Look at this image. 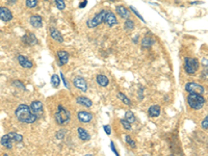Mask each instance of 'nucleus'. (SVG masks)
Instances as JSON below:
<instances>
[{
	"label": "nucleus",
	"instance_id": "1",
	"mask_svg": "<svg viewBox=\"0 0 208 156\" xmlns=\"http://www.w3.org/2000/svg\"><path fill=\"white\" fill-rule=\"evenodd\" d=\"M15 116L18 119V121L26 123V124H32L38 119V117L34 113H32L30 107L26 104H20L17 107V109L15 110Z\"/></svg>",
	"mask_w": 208,
	"mask_h": 156
},
{
	"label": "nucleus",
	"instance_id": "2",
	"mask_svg": "<svg viewBox=\"0 0 208 156\" xmlns=\"http://www.w3.org/2000/svg\"><path fill=\"white\" fill-rule=\"evenodd\" d=\"M205 102V98L201 94H195V93H191L188 96H187V103L191 108L195 110H199L201 108H203Z\"/></svg>",
	"mask_w": 208,
	"mask_h": 156
},
{
	"label": "nucleus",
	"instance_id": "3",
	"mask_svg": "<svg viewBox=\"0 0 208 156\" xmlns=\"http://www.w3.org/2000/svg\"><path fill=\"white\" fill-rule=\"evenodd\" d=\"M70 112L62 105L57 106V110L54 113V119L58 125H66L70 121Z\"/></svg>",
	"mask_w": 208,
	"mask_h": 156
},
{
	"label": "nucleus",
	"instance_id": "4",
	"mask_svg": "<svg viewBox=\"0 0 208 156\" xmlns=\"http://www.w3.org/2000/svg\"><path fill=\"white\" fill-rule=\"evenodd\" d=\"M106 11H105V10L101 11L100 13H98L96 16L93 18V19L88 20V23H87L88 27V28H95V27H97L98 25H100L101 23H103L104 22V19H105Z\"/></svg>",
	"mask_w": 208,
	"mask_h": 156
},
{
	"label": "nucleus",
	"instance_id": "5",
	"mask_svg": "<svg viewBox=\"0 0 208 156\" xmlns=\"http://www.w3.org/2000/svg\"><path fill=\"white\" fill-rule=\"evenodd\" d=\"M185 72L187 74H195L199 69V62L196 58L187 57L185 58V66H184Z\"/></svg>",
	"mask_w": 208,
	"mask_h": 156
},
{
	"label": "nucleus",
	"instance_id": "6",
	"mask_svg": "<svg viewBox=\"0 0 208 156\" xmlns=\"http://www.w3.org/2000/svg\"><path fill=\"white\" fill-rule=\"evenodd\" d=\"M185 91L187 93H195V94H201L203 95L205 93V89L204 86H202L201 85H199V83H196V82H188L185 85Z\"/></svg>",
	"mask_w": 208,
	"mask_h": 156
},
{
	"label": "nucleus",
	"instance_id": "7",
	"mask_svg": "<svg viewBox=\"0 0 208 156\" xmlns=\"http://www.w3.org/2000/svg\"><path fill=\"white\" fill-rule=\"evenodd\" d=\"M73 85L76 89H78L79 91L85 93L88 91V83L85 81V79L81 76H77L73 79Z\"/></svg>",
	"mask_w": 208,
	"mask_h": 156
},
{
	"label": "nucleus",
	"instance_id": "8",
	"mask_svg": "<svg viewBox=\"0 0 208 156\" xmlns=\"http://www.w3.org/2000/svg\"><path fill=\"white\" fill-rule=\"evenodd\" d=\"M29 107H30V110L32 112V113H34L38 118L40 116H42V113H43V103H42L41 101H38V100L32 101Z\"/></svg>",
	"mask_w": 208,
	"mask_h": 156
},
{
	"label": "nucleus",
	"instance_id": "9",
	"mask_svg": "<svg viewBox=\"0 0 208 156\" xmlns=\"http://www.w3.org/2000/svg\"><path fill=\"white\" fill-rule=\"evenodd\" d=\"M13 19V14L11 11L5 7H0V20L3 22H8Z\"/></svg>",
	"mask_w": 208,
	"mask_h": 156
},
{
	"label": "nucleus",
	"instance_id": "10",
	"mask_svg": "<svg viewBox=\"0 0 208 156\" xmlns=\"http://www.w3.org/2000/svg\"><path fill=\"white\" fill-rule=\"evenodd\" d=\"M104 22L107 24L109 27H112V26H115V25H117L118 24V20H117V18H115V14H112V11H106V15H105Z\"/></svg>",
	"mask_w": 208,
	"mask_h": 156
},
{
	"label": "nucleus",
	"instance_id": "11",
	"mask_svg": "<svg viewBox=\"0 0 208 156\" xmlns=\"http://www.w3.org/2000/svg\"><path fill=\"white\" fill-rule=\"evenodd\" d=\"M70 54L65 50H59L57 51V58H58V62L59 66H64L66 65L68 61H69Z\"/></svg>",
	"mask_w": 208,
	"mask_h": 156
},
{
	"label": "nucleus",
	"instance_id": "12",
	"mask_svg": "<svg viewBox=\"0 0 208 156\" xmlns=\"http://www.w3.org/2000/svg\"><path fill=\"white\" fill-rule=\"evenodd\" d=\"M13 143H15L13 139L11 137L10 134H5L1 137V140H0V144L7 149H13Z\"/></svg>",
	"mask_w": 208,
	"mask_h": 156
},
{
	"label": "nucleus",
	"instance_id": "13",
	"mask_svg": "<svg viewBox=\"0 0 208 156\" xmlns=\"http://www.w3.org/2000/svg\"><path fill=\"white\" fill-rule=\"evenodd\" d=\"M77 118H78V120L80 122L88 123L93 120V115H92L91 112H79L78 113H77Z\"/></svg>",
	"mask_w": 208,
	"mask_h": 156
},
{
	"label": "nucleus",
	"instance_id": "14",
	"mask_svg": "<svg viewBox=\"0 0 208 156\" xmlns=\"http://www.w3.org/2000/svg\"><path fill=\"white\" fill-rule=\"evenodd\" d=\"M22 42L25 43L26 45H29V46H32V45H35L38 43V40L35 38V35L34 34H25L22 37Z\"/></svg>",
	"mask_w": 208,
	"mask_h": 156
},
{
	"label": "nucleus",
	"instance_id": "15",
	"mask_svg": "<svg viewBox=\"0 0 208 156\" xmlns=\"http://www.w3.org/2000/svg\"><path fill=\"white\" fill-rule=\"evenodd\" d=\"M18 62H19L21 67L25 69H30L34 67V64L28 58H26L24 55H18Z\"/></svg>",
	"mask_w": 208,
	"mask_h": 156
},
{
	"label": "nucleus",
	"instance_id": "16",
	"mask_svg": "<svg viewBox=\"0 0 208 156\" xmlns=\"http://www.w3.org/2000/svg\"><path fill=\"white\" fill-rule=\"evenodd\" d=\"M115 11H117V14H119V16H121V18H123V19H126V20L129 19L130 11L125 7H123V5H118V7H115Z\"/></svg>",
	"mask_w": 208,
	"mask_h": 156
},
{
	"label": "nucleus",
	"instance_id": "17",
	"mask_svg": "<svg viewBox=\"0 0 208 156\" xmlns=\"http://www.w3.org/2000/svg\"><path fill=\"white\" fill-rule=\"evenodd\" d=\"M76 102L79 105H82L84 107H92V105H93V102H92L91 99L88 97H84V96H79V97H77Z\"/></svg>",
	"mask_w": 208,
	"mask_h": 156
},
{
	"label": "nucleus",
	"instance_id": "18",
	"mask_svg": "<svg viewBox=\"0 0 208 156\" xmlns=\"http://www.w3.org/2000/svg\"><path fill=\"white\" fill-rule=\"evenodd\" d=\"M30 24H31L32 27H34V28H41L42 26H43V19H42L41 16H38V15L31 16L30 17Z\"/></svg>",
	"mask_w": 208,
	"mask_h": 156
},
{
	"label": "nucleus",
	"instance_id": "19",
	"mask_svg": "<svg viewBox=\"0 0 208 156\" xmlns=\"http://www.w3.org/2000/svg\"><path fill=\"white\" fill-rule=\"evenodd\" d=\"M50 35H51V38L53 40L58 42V43H62V42H64V38H62L61 34L57 30V29H55V28L50 29Z\"/></svg>",
	"mask_w": 208,
	"mask_h": 156
},
{
	"label": "nucleus",
	"instance_id": "20",
	"mask_svg": "<svg viewBox=\"0 0 208 156\" xmlns=\"http://www.w3.org/2000/svg\"><path fill=\"white\" fill-rule=\"evenodd\" d=\"M77 133H78L79 139L83 140V142H85V140H90V139H91V135L88 134V132L82 127H79L77 129Z\"/></svg>",
	"mask_w": 208,
	"mask_h": 156
},
{
	"label": "nucleus",
	"instance_id": "21",
	"mask_svg": "<svg viewBox=\"0 0 208 156\" xmlns=\"http://www.w3.org/2000/svg\"><path fill=\"white\" fill-rule=\"evenodd\" d=\"M97 82H98V85L100 86H102V88H106V86L109 85L108 78L106 77L105 75H102V74H99L97 76Z\"/></svg>",
	"mask_w": 208,
	"mask_h": 156
},
{
	"label": "nucleus",
	"instance_id": "22",
	"mask_svg": "<svg viewBox=\"0 0 208 156\" xmlns=\"http://www.w3.org/2000/svg\"><path fill=\"white\" fill-rule=\"evenodd\" d=\"M148 113H149L150 117L152 118H156L160 115V106L159 105H152L148 110Z\"/></svg>",
	"mask_w": 208,
	"mask_h": 156
},
{
	"label": "nucleus",
	"instance_id": "23",
	"mask_svg": "<svg viewBox=\"0 0 208 156\" xmlns=\"http://www.w3.org/2000/svg\"><path fill=\"white\" fill-rule=\"evenodd\" d=\"M153 44H154V40L152 38H149V37H145L142 41V48H151Z\"/></svg>",
	"mask_w": 208,
	"mask_h": 156
},
{
	"label": "nucleus",
	"instance_id": "24",
	"mask_svg": "<svg viewBox=\"0 0 208 156\" xmlns=\"http://www.w3.org/2000/svg\"><path fill=\"white\" fill-rule=\"evenodd\" d=\"M118 97H119V99H120V100L125 104V105H128V106L131 105V101H130V99H129L128 97H127V96L125 95V94H123V93H119V94H118Z\"/></svg>",
	"mask_w": 208,
	"mask_h": 156
},
{
	"label": "nucleus",
	"instance_id": "25",
	"mask_svg": "<svg viewBox=\"0 0 208 156\" xmlns=\"http://www.w3.org/2000/svg\"><path fill=\"white\" fill-rule=\"evenodd\" d=\"M59 85H61V79H59L58 75H56V74L52 75V77H51V85L53 86V88L56 89V88H58Z\"/></svg>",
	"mask_w": 208,
	"mask_h": 156
},
{
	"label": "nucleus",
	"instance_id": "26",
	"mask_svg": "<svg viewBox=\"0 0 208 156\" xmlns=\"http://www.w3.org/2000/svg\"><path fill=\"white\" fill-rule=\"evenodd\" d=\"M125 120H126L127 122H129L130 124H132V123L135 122V117L134 115H133L132 112H126V113H125Z\"/></svg>",
	"mask_w": 208,
	"mask_h": 156
},
{
	"label": "nucleus",
	"instance_id": "27",
	"mask_svg": "<svg viewBox=\"0 0 208 156\" xmlns=\"http://www.w3.org/2000/svg\"><path fill=\"white\" fill-rule=\"evenodd\" d=\"M133 28H134V22L129 19H127V21L124 24V29L127 31H130V30H133Z\"/></svg>",
	"mask_w": 208,
	"mask_h": 156
},
{
	"label": "nucleus",
	"instance_id": "28",
	"mask_svg": "<svg viewBox=\"0 0 208 156\" xmlns=\"http://www.w3.org/2000/svg\"><path fill=\"white\" fill-rule=\"evenodd\" d=\"M11 135V137L13 139V140L15 143H20V142H22L23 140V136L21 135V134H19V133H16V132H11V133H8Z\"/></svg>",
	"mask_w": 208,
	"mask_h": 156
},
{
	"label": "nucleus",
	"instance_id": "29",
	"mask_svg": "<svg viewBox=\"0 0 208 156\" xmlns=\"http://www.w3.org/2000/svg\"><path fill=\"white\" fill-rule=\"evenodd\" d=\"M54 1H55L56 7H57L59 11L65 10V7H66V4H65V0H54Z\"/></svg>",
	"mask_w": 208,
	"mask_h": 156
},
{
	"label": "nucleus",
	"instance_id": "30",
	"mask_svg": "<svg viewBox=\"0 0 208 156\" xmlns=\"http://www.w3.org/2000/svg\"><path fill=\"white\" fill-rule=\"evenodd\" d=\"M38 0H26V7L29 8H34L38 5Z\"/></svg>",
	"mask_w": 208,
	"mask_h": 156
},
{
	"label": "nucleus",
	"instance_id": "31",
	"mask_svg": "<svg viewBox=\"0 0 208 156\" xmlns=\"http://www.w3.org/2000/svg\"><path fill=\"white\" fill-rule=\"evenodd\" d=\"M120 122H121V124L123 125V127H124L125 130H131V124H130L129 122H127L125 119L120 120Z\"/></svg>",
	"mask_w": 208,
	"mask_h": 156
},
{
	"label": "nucleus",
	"instance_id": "32",
	"mask_svg": "<svg viewBox=\"0 0 208 156\" xmlns=\"http://www.w3.org/2000/svg\"><path fill=\"white\" fill-rule=\"evenodd\" d=\"M130 10H131V11H133V14H134L135 16L138 18V19H141V20L142 21V22H144V23H146V21H145V19H144V18H142V15L139 14V13H138V11H136L135 8L132 7V5H130Z\"/></svg>",
	"mask_w": 208,
	"mask_h": 156
},
{
	"label": "nucleus",
	"instance_id": "33",
	"mask_svg": "<svg viewBox=\"0 0 208 156\" xmlns=\"http://www.w3.org/2000/svg\"><path fill=\"white\" fill-rule=\"evenodd\" d=\"M65 130L64 129H61V130H58L57 132H56V139H58V140H61V139H64L65 137Z\"/></svg>",
	"mask_w": 208,
	"mask_h": 156
},
{
	"label": "nucleus",
	"instance_id": "34",
	"mask_svg": "<svg viewBox=\"0 0 208 156\" xmlns=\"http://www.w3.org/2000/svg\"><path fill=\"white\" fill-rule=\"evenodd\" d=\"M126 142H127V144H129V145L131 146L132 148H135V146H136L135 145V142L129 135H126Z\"/></svg>",
	"mask_w": 208,
	"mask_h": 156
},
{
	"label": "nucleus",
	"instance_id": "35",
	"mask_svg": "<svg viewBox=\"0 0 208 156\" xmlns=\"http://www.w3.org/2000/svg\"><path fill=\"white\" fill-rule=\"evenodd\" d=\"M13 85H16V86H18V88H19V89H22L23 91H25V89H25V85H23L22 82H20L19 80H15V81L13 82Z\"/></svg>",
	"mask_w": 208,
	"mask_h": 156
},
{
	"label": "nucleus",
	"instance_id": "36",
	"mask_svg": "<svg viewBox=\"0 0 208 156\" xmlns=\"http://www.w3.org/2000/svg\"><path fill=\"white\" fill-rule=\"evenodd\" d=\"M202 128L204 129V130H207L208 129V117H205L204 120L202 121Z\"/></svg>",
	"mask_w": 208,
	"mask_h": 156
},
{
	"label": "nucleus",
	"instance_id": "37",
	"mask_svg": "<svg viewBox=\"0 0 208 156\" xmlns=\"http://www.w3.org/2000/svg\"><path fill=\"white\" fill-rule=\"evenodd\" d=\"M103 129H104V131H105V133L107 134V135H111V126L109 125H104Z\"/></svg>",
	"mask_w": 208,
	"mask_h": 156
},
{
	"label": "nucleus",
	"instance_id": "38",
	"mask_svg": "<svg viewBox=\"0 0 208 156\" xmlns=\"http://www.w3.org/2000/svg\"><path fill=\"white\" fill-rule=\"evenodd\" d=\"M61 79H62V82H64L65 86H66L67 89H69V85H68V82H67L66 78H65V76H64V74H62V72H61Z\"/></svg>",
	"mask_w": 208,
	"mask_h": 156
},
{
	"label": "nucleus",
	"instance_id": "39",
	"mask_svg": "<svg viewBox=\"0 0 208 156\" xmlns=\"http://www.w3.org/2000/svg\"><path fill=\"white\" fill-rule=\"evenodd\" d=\"M111 151L115 153V155H119V153H118V151H117V149H115V144L114 143H111Z\"/></svg>",
	"mask_w": 208,
	"mask_h": 156
},
{
	"label": "nucleus",
	"instance_id": "40",
	"mask_svg": "<svg viewBox=\"0 0 208 156\" xmlns=\"http://www.w3.org/2000/svg\"><path fill=\"white\" fill-rule=\"evenodd\" d=\"M88 4V0H84V1H82L81 3L79 4V7L80 8H83V7H85V5Z\"/></svg>",
	"mask_w": 208,
	"mask_h": 156
},
{
	"label": "nucleus",
	"instance_id": "41",
	"mask_svg": "<svg viewBox=\"0 0 208 156\" xmlns=\"http://www.w3.org/2000/svg\"><path fill=\"white\" fill-rule=\"evenodd\" d=\"M18 0H8V3H16Z\"/></svg>",
	"mask_w": 208,
	"mask_h": 156
},
{
	"label": "nucleus",
	"instance_id": "42",
	"mask_svg": "<svg viewBox=\"0 0 208 156\" xmlns=\"http://www.w3.org/2000/svg\"><path fill=\"white\" fill-rule=\"evenodd\" d=\"M198 3H202L201 1H194V2H191V4H198Z\"/></svg>",
	"mask_w": 208,
	"mask_h": 156
},
{
	"label": "nucleus",
	"instance_id": "43",
	"mask_svg": "<svg viewBox=\"0 0 208 156\" xmlns=\"http://www.w3.org/2000/svg\"><path fill=\"white\" fill-rule=\"evenodd\" d=\"M107 1H111V2H115V1H118V0H107Z\"/></svg>",
	"mask_w": 208,
	"mask_h": 156
},
{
	"label": "nucleus",
	"instance_id": "44",
	"mask_svg": "<svg viewBox=\"0 0 208 156\" xmlns=\"http://www.w3.org/2000/svg\"><path fill=\"white\" fill-rule=\"evenodd\" d=\"M46 1H48V0H46Z\"/></svg>",
	"mask_w": 208,
	"mask_h": 156
}]
</instances>
